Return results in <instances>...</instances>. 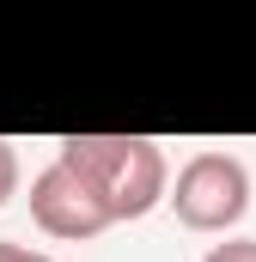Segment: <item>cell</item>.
<instances>
[{"label":"cell","mask_w":256,"mask_h":262,"mask_svg":"<svg viewBox=\"0 0 256 262\" xmlns=\"http://www.w3.org/2000/svg\"><path fill=\"white\" fill-rule=\"evenodd\" d=\"M55 159L73 165L98 201L110 207V220H146L159 201H171V165L165 146L146 134H67L55 146Z\"/></svg>","instance_id":"cell-1"},{"label":"cell","mask_w":256,"mask_h":262,"mask_svg":"<svg viewBox=\"0 0 256 262\" xmlns=\"http://www.w3.org/2000/svg\"><path fill=\"white\" fill-rule=\"evenodd\" d=\"M171 213L177 226L189 232H207V238H232L238 220L250 213V165L238 152H195L183 159V171L171 177Z\"/></svg>","instance_id":"cell-2"},{"label":"cell","mask_w":256,"mask_h":262,"mask_svg":"<svg viewBox=\"0 0 256 262\" xmlns=\"http://www.w3.org/2000/svg\"><path fill=\"white\" fill-rule=\"evenodd\" d=\"M31 220L49 232V238H61V244H92V238H104L116 220H110V207L98 201V189L61 165V159H49L37 177H31Z\"/></svg>","instance_id":"cell-3"},{"label":"cell","mask_w":256,"mask_h":262,"mask_svg":"<svg viewBox=\"0 0 256 262\" xmlns=\"http://www.w3.org/2000/svg\"><path fill=\"white\" fill-rule=\"evenodd\" d=\"M18 195V146L12 140H0V207Z\"/></svg>","instance_id":"cell-4"},{"label":"cell","mask_w":256,"mask_h":262,"mask_svg":"<svg viewBox=\"0 0 256 262\" xmlns=\"http://www.w3.org/2000/svg\"><path fill=\"white\" fill-rule=\"evenodd\" d=\"M201 262H256V238H226V244H214Z\"/></svg>","instance_id":"cell-5"},{"label":"cell","mask_w":256,"mask_h":262,"mask_svg":"<svg viewBox=\"0 0 256 262\" xmlns=\"http://www.w3.org/2000/svg\"><path fill=\"white\" fill-rule=\"evenodd\" d=\"M0 262H55L49 250H31V244H12V238H0Z\"/></svg>","instance_id":"cell-6"}]
</instances>
